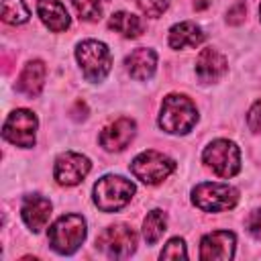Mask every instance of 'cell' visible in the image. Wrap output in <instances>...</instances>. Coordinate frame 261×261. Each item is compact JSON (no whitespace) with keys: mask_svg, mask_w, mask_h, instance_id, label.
Masks as SVG:
<instances>
[{"mask_svg":"<svg viewBox=\"0 0 261 261\" xmlns=\"http://www.w3.org/2000/svg\"><path fill=\"white\" fill-rule=\"evenodd\" d=\"M37 12H39V18L43 20V24L53 33L65 31L71 22L67 8L59 0H37Z\"/></svg>","mask_w":261,"mask_h":261,"instance_id":"cell-17","label":"cell"},{"mask_svg":"<svg viewBox=\"0 0 261 261\" xmlns=\"http://www.w3.org/2000/svg\"><path fill=\"white\" fill-rule=\"evenodd\" d=\"M130 171L143 184L155 186V184H161L165 177H169L175 171V161L171 157L155 151V149H149V151L139 153L133 159Z\"/></svg>","mask_w":261,"mask_h":261,"instance_id":"cell-7","label":"cell"},{"mask_svg":"<svg viewBox=\"0 0 261 261\" xmlns=\"http://www.w3.org/2000/svg\"><path fill=\"white\" fill-rule=\"evenodd\" d=\"M161 259H186L188 257V251H186V243L184 239H169L167 245L161 249Z\"/></svg>","mask_w":261,"mask_h":261,"instance_id":"cell-23","label":"cell"},{"mask_svg":"<svg viewBox=\"0 0 261 261\" xmlns=\"http://www.w3.org/2000/svg\"><path fill=\"white\" fill-rule=\"evenodd\" d=\"M92 163L86 155L82 153H73V151H65L55 159V169L53 175L57 179L59 186L71 188L77 186L80 181H84V177L88 175Z\"/></svg>","mask_w":261,"mask_h":261,"instance_id":"cell-10","label":"cell"},{"mask_svg":"<svg viewBox=\"0 0 261 261\" xmlns=\"http://www.w3.org/2000/svg\"><path fill=\"white\" fill-rule=\"evenodd\" d=\"M126 71L133 80L137 82H147L153 77L155 67H157V53L153 49L147 47H139L135 49L128 57H126Z\"/></svg>","mask_w":261,"mask_h":261,"instance_id":"cell-16","label":"cell"},{"mask_svg":"<svg viewBox=\"0 0 261 261\" xmlns=\"http://www.w3.org/2000/svg\"><path fill=\"white\" fill-rule=\"evenodd\" d=\"M202 43H204V33L192 20L177 22L169 29V47L171 49H186V47L196 49Z\"/></svg>","mask_w":261,"mask_h":261,"instance_id":"cell-18","label":"cell"},{"mask_svg":"<svg viewBox=\"0 0 261 261\" xmlns=\"http://www.w3.org/2000/svg\"><path fill=\"white\" fill-rule=\"evenodd\" d=\"M198 122L196 104L184 94H169L163 98L159 112V126L169 135H188Z\"/></svg>","mask_w":261,"mask_h":261,"instance_id":"cell-1","label":"cell"},{"mask_svg":"<svg viewBox=\"0 0 261 261\" xmlns=\"http://www.w3.org/2000/svg\"><path fill=\"white\" fill-rule=\"evenodd\" d=\"M237 239L230 230H214L202 237L200 243V259L204 261H226L234 257Z\"/></svg>","mask_w":261,"mask_h":261,"instance_id":"cell-11","label":"cell"},{"mask_svg":"<svg viewBox=\"0 0 261 261\" xmlns=\"http://www.w3.org/2000/svg\"><path fill=\"white\" fill-rule=\"evenodd\" d=\"M135 133H137V124L135 120L130 118H118L114 122H110L98 137L100 145L106 149V151H122L128 147V143L135 139Z\"/></svg>","mask_w":261,"mask_h":261,"instance_id":"cell-12","label":"cell"},{"mask_svg":"<svg viewBox=\"0 0 261 261\" xmlns=\"http://www.w3.org/2000/svg\"><path fill=\"white\" fill-rule=\"evenodd\" d=\"M108 0H71L75 12L80 14V18L84 20H100L102 18V12H104V6H106Z\"/></svg>","mask_w":261,"mask_h":261,"instance_id":"cell-22","label":"cell"},{"mask_svg":"<svg viewBox=\"0 0 261 261\" xmlns=\"http://www.w3.org/2000/svg\"><path fill=\"white\" fill-rule=\"evenodd\" d=\"M245 224H247V230H249L257 241H261V208L253 210V212L247 216Z\"/></svg>","mask_w":261,"mask_h":261,"instance_id":"cell-25","label":"cell"},{"mask_svg":"<svg viewBox=\"0 0 261 261\" xmlns=\"http://www.w3.org/2000/svg\"><path fill=\"white\" fill-rule=\"evenodd\" d=\"M192 202L204 212H224L237 206L239 190L228 184L202 181L192 190Z\"/></svg>","mask_w":261,"mask_h":261,"instance_id":"cell-5","label":"cell"},{"mask_svg":"<svg viewBox=\"0 0 261 261\" xmlns=\"http://www.w3.org/2000/svg\"><path fill=\"white\" fill-rule=\"evenodd\" d=\"M108 27L112 31H116L118 35L126 37V39H137L141 33H143V20L137 16V14H130V12H114L108 20Z\"/></svg>","mask_w":261,"mask_h":261,"instance_id":"cell-19","label":"cell"},{"mask_svg":"<svg viewBox=\"0 0 261 261\" xmlns=\"http://www.w3.org/2000/svg\"><path fill=\"white\" fill-rule=\"evenodd\" d=\"M247 124L253 133H261V100L253 104V108L247 114Z\"/></svg>","mask_w":261,"mask_h":261,"instance_id":"cell-27","label":"cell"},{"mask_svg":"<svg viewBox=\"0 0 261 261\" xmlns=\"http://www.w3.org/2000/svg\"><path fill=\"white\" fill-rule=\"evenodd\" d=\"M86 220L80 214H63L49 226V245L59 255L75 253L86 239Z\"/></svg>","mask_w":261,"mask_h":261,"instance_id":"cell-2","label":"cell"},{"mask_svg":"<svg viewBox=\"0 0 261 261\" xmlns=\"http://www.w3.org/2000/svg\"><path fill=\"white\" fill-rule=\"evenodd\" d=\"M259 16H261V4H259Z\"/></svg>","mask_w":261,"mask_h":261,"instance_id":"cell-29","label":"cell"},{"mask_svg":"<svg viewBox=\"0 0 261 261\" xmlns=\"http://www.w3.org/2000/svg\"><path fill=\"white\" fill-rule=\"evenodd\" d=\"M202 159H204L206 167L212 169V173H216L218 177H232L241 169V151L228 139L212 141L204 149Z\"/></svg>","mask_w":261,"mask_h":261,"instance_id":"cell-6","label":"cell"},{"mask_svg":"<svg viewBox=\"0 0 261 261\" xmlns=\"http://www.w3.org/2000/svg\"><path fill=\"white\" fill-rule=\"evenodd\" d=\"M139 4V10L145 14V16H151V18H157L161 16L165 10H167V0H137Z\"/></svg>","mask_w":261,"mask_h":261,"instance_id":"cell-24","label":"cell"},{"mask_svg":"<svg viewBox=\"0 0 261 261\" xmlns=\"http://www.w3.org/2000/svg\"><path fill=\"white\" fill-rule=\"evenodd\" d=\"M31 16L24 0H2V20L8 24H22Z\"/></svg>","mask_w":261,"mask_h":261,"instance_id":"cell-21","label":"cell"},{"mask_svg":"<svg viewBox=\"0 0 261 261\" xmlns=\"http://www.w3.org/2000/svg\"><path fill=\"white\" fill-rule=\"evenodd\" d=\"M96 247L112 259L130 257L137 249V232L128 224H112L98 234Z\"/></svg>","mask_w":261,"mask_h":261,"instance_id":"cell-9","label":"cell"},{"mask_svg":"<svg viewBox=\"0 0 261 261\" xmlns=\"http://www.w3.org/2000/svg\"><path fill=\"white\" fill-rule=\"evenodd\" d=\"M37 126H39V120L35 112L27 108H16L6 116L4 126H2V137L16 147L31 149L35 145Z\"/></svg>","mask_w":261,"mask_h":261,"instance_id":"cell-8","label":"cell"},{"mask_svg":"<svg viewBox=\"0 0 261 261\" xmlns=\"http://www.w3.org/2000/svg\"><path fill=\"white\" fill-rule=\"evenodd\" d=\"M86 114H88V106H86L82 100H77V102L73 104V108H71V116H73L75 120H84Z\"/></svg>","mask_w":261,"mask_h":261,"instance_id":"cell-28","label":"cell"},{"mask_svg":"<svg viewBox=\"0 0 261 261\" xmlns=\"http://www.w3.org/2000/svg\"><path fill=\"white\" fill-rule=\"evenodd\" d=\"M167 230V216L163 210H151L143 220V239L147 245H155Z\"/></svg>","mask_w":261,"mask_h":261,"instance_id":"cell-20","label":"cell"},{"mask_svg":"<svg viewBox=\"0 0 261 261\" xmlns=\"http://www.w3.org/2000/svg\"><path fill=\"white\" fill-rule=\"evenodd\" d=\"M20 216L24 220V224L33 230V232H39L45 228V224L49 222V216H51V202L39 194H31V196H24L22 200V206H20Z\"/></svg>","mask_w":261,"mask_h":261,"instance_id":"cell-14","label":"cell"},{"mask_svg":"<svg viewBox=\"0 0 261 261\" xmlns=\"http://www.w3.org/2000/svg\"><path fill=\"white\" fill-rule=\"evenodd\" d=\"M135 194V184L122 175H104L94 186V204L102 212L124 208Z\"/></svg>","mask_w":261,"mask_h":261,"instance_id":"cell-3","label":"cell"},{"mask_svg":"<svg viewBox=\"0 0 261 261\" xmlns=\"http://www.w3.org/2000/svg\"><path fill=\"white\" fill-rule=\"evenodd\" d=\"M245 12H247L245 2H237V4H232V6L228 8V12H226V20H228V24H241V22L245 20Z\"/></svg>","mask_w":261,"mask_h":261,"instance_id":"cell-26","label":"cell"},{"mask_svg":"<svg viewBox=\"0 0 261 261\" xmlns=\"http://www.w3.org/2000/svg\"><path fill=\"white\" fill-rule=\"evenodd\" d=\"M75 59L88 82H102L112 67L110 49L96 39H86L75 49Z\"/></svg>","mask_w":261,"mask_h":261,"instance_id":"cell-4","label":"cell"},{"mask_svg":"<svg viewBox=\"0 0 261 261\" xmlns=\"http://www.w3.org/2000/svg\"><path fill=\"white\" fill-rule=\"evenodd\" d=\"M45 73H47V69H45V63L41 59L29 61L22 67V71H20V75L16 80V92L27 96V98H37L41 94V90H43Z\"/></svg>","mask_w":261,"mask_h":261,"instance_id":"cell-15","label":"cell"},{"mask_svg":"<svg viewBox=\"0 0 261 261\" xmlns=\"http://www.w3.org/2000/svg\"><path fill=\"white\" fill-rule=\"evenodd\" d=\"M226 69H228L226 57L220 51H216L214 47L202 49L198 53V57H196V75L204 84H210V82L220 80L226 73Z\"/></svg>","mask_w":261,"mask_h":261,"instance_id":"cell-13","label":"cell"}]
</instances>
